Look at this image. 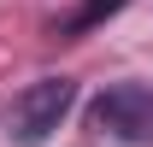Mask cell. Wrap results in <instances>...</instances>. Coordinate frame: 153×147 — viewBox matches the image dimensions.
Masks as SVG:
<instances>
[{
  "label": "cell",
  "mask_w": 153,
  "mask_h": 147,
  "mask_svg": "<svg viewBox=\"0 0 153 147\" xmlns=\"http://www.w3.org/2000/svg\"><path fill=\"white\" fill-rule=\"evenodd\" d=\"M76 106V82L71 76H41V82H24L6 106V135L18 147H41L65 124V112Z\"/></svg>",
  "instance_id": "cell-1"
},
{
  "label": "cell",
  "mask_w": 153,
  "mask_h": 147,
  "mask_svg": "<svg viewBox=\"0 0 153 147\" xmlns=\"http://www.w3.org/2000/svg\"><path fill=\"white\" fill-rule=\"evenodd\" d=\"M88 124H94L100 135L130 141V147H153V88H135V82L106 88L94 106H88Z\"/></svg>",
  "instance_id": "cell-2"
},
{
  "label": "cell",
  "mask_w": 153,
  "mask_h": 147,
  "mask_svg": "<svg viewBox=\"0 0 153 147\" xmlns=\"http://www.w3.org/2000/svg\"><path fill=\"white\" fill-rule=\"evenodd\" d=\"M124 6H130V0H82V6H76L71 18L59 24L53 36H65V41H71V36H88L94 24H106V18H112V12H124Z\"/></svg>",
  "instance_id": "cell-3"
}]
</instances>
